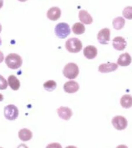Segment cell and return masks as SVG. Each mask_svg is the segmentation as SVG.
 <instances>
[{
    "mask_svg": "<svg viewBox=\"0 0 132 148\" xmlns=\"http://www.w3.org/2000/svg\"><path fill=\"white\" fill-rule=\"evenodd\" d=\"M22 63L21 56L17 53H10L5 58V63L10 69H18L22 66Z\"/></svg>",
    "mask_w": 132,
    "mask_h": 148,
    "instance_id": "cell-1",
    "label": "cell"
},
{
    "mask_svg": "<svg viewBox=\"0 0 132 148\" xmlns=\"http://www.w3.org/2000/svg\"><path fill=\"white\" fill-rule=\"evenodd\" d=\"M65 46L66 49L70 53H77L81 51L83 45L80 40L73 38L67 40Z\"/></svg>",
    "mask_w": 132,
    "mask_h": 148,
    "instance_id": "cell-2",
    "label": "cell"
},
{
    "mask_svg": "<svg viewBox=\"0 0 132 148\" xmlns=\"http://www.w3.org/2000/svg\"><path fill=\"white\" fill-rule=\"evenodd\" d=\"M63 73L66 78L69 79H74L79 75V67L75 63H69L66 65L63 69Z\"/></svg>",
    "mask_w": 132,
    "mask_h": 148,
    "instance_id": "cell-3",
    "label": "cell"
},
{
    "mask_svg": "<svg viewBox=\"0 0 132 148\" xmlns=\"http://www.w3.org/2000/svg\"><path fill=\"white\" fill-rule=\"evenodd\" d=\"M70 26L66 23H59L56 25L55 34L60 39H65L70 34Z\"/></svg>",
    "mask_w": 132,
    "mask_h": 148,
    "instance_id": "cell-4",
    "label": "cell"
},
{
    "mask_svg": "<svg viewBox=\"0 0 132 148\" xmlns=\"http://www.w3.org/2000/svg\"><path fill=\"white\" fill-rule=\"evenodd\" d=\"M4 114L5 117L8 120H15L18 117V109L14 104H9L5 108Z\"/></svg>",
    "mask_w": 132,
    "mask_h": 148,
    "instance_id": "cell-5",
    "label": "cell"
},
{
    "mask_svg": "<svg viewBox=\"0 0 132 148\" xmlns=\"http://www.w3.org/2000/svg\"><path fill=\"white\" fill-rule=\"evenodd\" d=\"M112 125L116 129L123 130L128 126V121L122 116H116L112 119Z\"/></svg>",
    "mask_w": 132,
    "mask_h": 148,
    "instance_id": "cell-6",
    "label": "cell"
},
{
    "mask_svg": "<svg viewBox=\"0 0 132 148\" xmlns=\"http://www.w3.org/2000/svg\"><path fill=\"white\" fill-rule=\"evenodd\" d=\"M111 31L109 28H103L98 33L97 35V40L100 44L106 45L109 44L110 40Z\"/></svg>",
    "mask_w": 132,
    "mask_h": 148,
    "instance_id": "cell-7",
    "label": "cell"
},
{
    "mask_svg": "<svg viewBox=\"0 0 132 148\" xmlns=\"http://www.w3.org/2000/svg\"><path fill=\"white\" fill-rule=\"evenodd\" d=\"M126 45L125 40L120 36L116 37L113 40V46L117 51H123L126 48Z\"/></svg>",
    "mask_w": 132,
    "mask_h": 148,
    "instance_id": "cell-8",
    "label": "cell"
},
{
    "mask_svg": "<svg viewBox=\"0 0 132 148\" xmlns=\"http://www.w3.org/2000/svg\"><path fill=\"white\" fill-rule=\"evenodd\" d=\"M61 14L62 11L60 8L57 7H52L48 10L46 16L51 21H55L60 18Z\"/></svg>",
    "mask_w": 132,
    "mask_h": 148,
    "instance_id": "cell-9",
    "label": "cell"
},
{
    "mask_svg": "<svg viewBox=\"0 0 132 148\" xmlns=\"http://www.w3.org/2000/svg\"><path fill=\"white\" fill-rule=\"evenodd\" d=\"M57 111L58 116L64 120H69L73 115L72 110L68 107L61 106L57 110Z\"/></svg>",
    "mask_w": 132,
    "mask_h": 148,
    "instance_id": "cell-10",
    "label": "cell"
},
{
    "mask_svg": "<svg viewBox=\"0 0 132 148\" xmlns=\"http://www.w3.org/2000/svg\"><path fill=\"white\" fill-rule=\"evenodd\" d=\"M118 68V65L115 63H107L100 65L99 67V71L102 73H106L115 72Z\"/></svg>",
    "mask_w": 132,
    "mask_h": 148,
    "instance_id": "cell-11",
    "label": "cell"
},
{
    "mask_svg": "<svg viewBox=\"0 0 132 148\" xmlns=\"http://www.w3.org/2000/svg\"><path fill=\"white\" fill-rule=\"evenodd\" d=\"M79 84L76 81H68L64 85V90L65 92L72 94L77 92L79 90Z\"/></svg>",
    "mask_w": 132,
    "mask_h": 148,
    "instance_id": "cell-12",
    "label": "cell"
},
{
    "mask_svg": "<svg viewBox=\"0 0 132 148\" xmlns=\"http://www.w3.org/2000/svg\"><path fill=\"white\" fill-rule=\"evenodd\" d=\"M84 56L88 59H93L97 56V50L95 46L89 45L84 49Z\"/></svg>",
    "mask_w": 132,
    "mask_h": 148,
    "instance_id": "cell-13",
    "label": "cell"
},
{
    "mask_svg": "<svg viewBox=\"0 0 132 148\" xmlns=\"http://www.w3.org/2000/svg\"><path fill=\"white\" fill-rule=\"evenodd\" d=\"M132 57L128 53L121 54L119 57L117 63L121 66H127L132 62Z\"/></svg>",
    "mask_w": 132,
    "mask_h": 148,
    "instance_id": "cell-14",
    "label": "cell"
},
{
    "mask_svg": "<svg viewBox=\"0 0 132 148\" xmlns=\"http://www.w3.org/2000/svg\"><path fill=\"white\" fill-rule=\"evenodd\" d=\"M79 18L81 22L85 24H91L93 23V19L91 14L85 10H82L79 12Z\"/></svg>",
    "mask_w": 132,
    "mask_h": 148,
    "instance_id": "cell-15",
    "label": "cell"
},
{
    "mask_svg": "<svg viewBox=\"0 0 132 148\" xmlns=\"http://www.w3.org/2000/svg\"><path fill=\"white\" fill-rule=\"evenodd\" d=\"M18 136L22 141H28L32 138V132L28 129H22L19 131Z\"/></svg>",
    "mask_w": 132,
    "mask_h": 148,
    "instance_id": "cell-16",
    "label": "cell"
},
{
    "mask_svg": "<svg viewBox=\"0 0 132 148\" xmlns=\"http://www.w3.org/2000/svg\"><path fill=\"white\" fill-rule=\"evenodd\" d=\"M8 83L12 90H18L20 87V82L18 79L14 75L9 76L8 78Z\"/></svg>",
    "mask_w": 132,
    "mask_h": 148,
    "instance_id": "cell-17",
    "label": "cell"
},
{
    "mask_svg": "<svg viewBox=\"0 0 132 148\" xmlns=\"http://www.w3.org/2000/svg\"><path fill=\"white\" fill-rule=\"evenodd\" d=\"M121 106L125 109H129L132 106V96L130 95H123L120 100Z\"/></svg>",
    "mask_w": 132,
    "mask_h": 148,
    "instance_id": "cell-18",
    "label": "cell"
},
{
    "mask_svg": "<svg viewBox=\"0 0 132 148\" xmlns=\"http://www.w3.org/2000/svg\"><path fill=\"white\" fill-rule=\"evenodd\" d=\"M125 20L121 16L114 18L113 21V25L116 30H120L125 25Z\"/></svg>",
    "mask_w": 132,
    "mask_h": 148,
    "instance_id": "cell-19",
    "label": "cell"
},
{
    "mask_svg": "<svg viewBox=\"0 0 132 148\" xmlns=\"http://www.w3.org/2000/svg\"><path fill=\"white\" fill-rule=\"evenodd\" d=\"M72 31L75 35H82L85 32V26L81 23L77 22L75 23L72 27Z\"/></svg>",
    "mask_w": 132,
    "mask_h": 148,
    "instance_id": "cell-20",
    "label": "cell"
},
{
    "mask_svg": "<svg viewBox=\"0 0 132 148\" xmlns=\"http://www.w3.org/2000/svg\"><path fill=\"white\" fill-rule=\"evenodd\" d=\"M57 84L54 80L47 81L44 84V88L48 92H52L56 88Z\"/></svg>",
    "mask_w": 132,
    "mask_h": 148,
    "instance_id": "cell-21",
    "label": "cell"
},
{
    "mask_svg": "<svg viewBox=\"0 0 132 148\" xmlns=\"http://www.w3.org/2000/svg\"><path fill=\"white\" fill-rule=\"evenodd\" d=\"M123 16L128 20H132V7L128 6L123 9L122 12Z\"/></svg>",
    "mask_w": 132,
    "mask_h": 148,
    "instance_id": "cell-22",
    "label": "cell"
},
{
    "mask_svg": "<svg viewBox=\"0 0 132 148\" xmlns=\"http://www.w3.org/2000/svg\"><path fill=\"white\" fill-rule=\"evenodd\" d=\"M8 86V82L2 76L0 75V90H4Z\"/></svg>",
    "mask_w": 132,
    "mask_h": 148,
    "instance_id": "cell-23",
    "label": "cell"
},
{
    "mask_svg": "<svg viewBox=\"0 0 132 148\" xmlns=\"http://www.w3.org/2000/svg\"><path fill=\"white\" fill-rule=\"evenodd\" d=\"M4 60V55L1 51H0V63L2 62Z\"/></svg>",
    "mask_w": 132,
    "mask_h": 148,
    "instance_id": "cell-24",
    "label": "cell"
},
{
    "mask_svg": "<svg viewBox=\"0 0 132 148\" xmlns=\"http://www.w3.org/2000/svg\"><path fill=\"white\" fill-rule=\"evenodd\" d=\"M3 0H0V9L3 7Z\"/></svg>",
    "mask_w": 132,
    "mask_h": 148,
    "instance_id": "cell-25",
    "label": "cell"
},
{
    "mask_svg": "<svg viewBox=\"0 0 132 148\" xmlns=\"http://www.w3.org/2000/svg\"><path fill=\"white\" fill-rule=\"evenodd\" d=\"M4 99V97L2 94H0V101H2Z\"/></svg>",
    "mask_w": 132,
    "mask_h": 148,
    "instance_id": "cell-26",
    "label": "cell"
},
{
    "mask_svg": "<svg viewBox=\"0 0 132 148\" xmlns=\"http://www.w3.org/2000/svg\"><path fill=\"white\" fill-rule=\"evenodd\" d=\"M18 1L21 2H26L27 0H18Z\"/></svg>",
    "mask_w": 132,
    "mask_h": 148,
    "instance_id": "cell-27",
    "label": "cell"
},
{
    "mask_svg": "<svg viewBox=\"0 0 132 148\" xmlns=\"http://www.w3.org/2000/svg\"><path fill=\"white\" fill-rule=\"evenodd\" d=\"M1 31H2V25H1V24H0V33L1 32Z\"/></svg>",
    "mask_w": 132,
    "mask_h": 148,
    "instance_id": "cell-28",
    "label": "cell"
}]
</instances>
